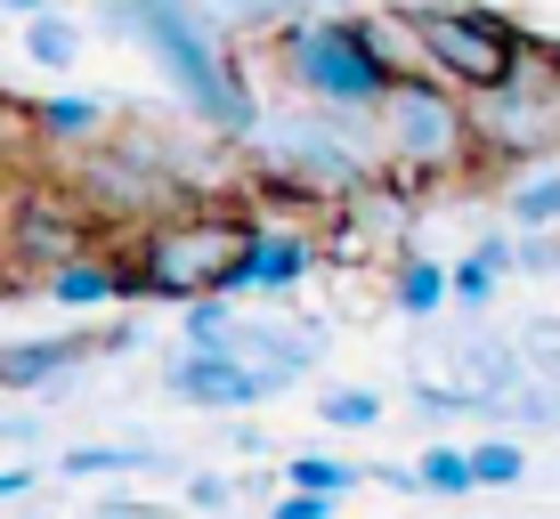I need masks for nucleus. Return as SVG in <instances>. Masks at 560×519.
<instances>
[{
    "mask_svg": "<svg viewBox=\"0 0 560 519\" xmlns=\"http://www.w3.org/2000/svg\"><path fill=\"white\" fill-rule=\"evenodd\" d=\"M253 260V220L228 203H171L130 236V268H139L147 300H220L236 293V268Z\"/></svg>",
    "mask_w": 560,
    "mask_h": 519,
    "instance_id": "f257e3e1",
    "label": "nucleus"
},
{
    "mask_svg": "<svg viewBox=\"0 0 560 519\" xmlns=\"http://www.w3.org/2000/svg\"><path fill=\"white\" fill-rule=\"evenodd\" d=\"M365 122H374L382 155L407 170V179H422V187H447V179L488 170V155H479L471 90L439 82V73H398V82L365 106Z\"/></svg>",
    "mask_w": 560,
    "mask_h": 519,
    "instance_id": "f03ea898",
    "label": "nucleus"
},
{
    "mask_svg": "<svg viewBox=\"0 0 560 519\" xmlns=\"http://www.w3.org/2000/svg\"><path fill=\"white\" fill-rule=\"evenodd\" d=\"M114 16H122L139 42L163 57L171 90H179L187 106H196V122H211L220 139H260V106L253 90H244V73L228 66L220 33L203 25L187 0H114Z\"/></svg>",
    "mask_w": 560,
    "mask_h": 519,
    "instance_id": "7ed1b4c3",
    "label": "nucleus"
},
{
    "mask_svg": "<svg viewBox=\"0 0 560 519\" xmlns=\"http://www.w3.org/2000/svg\"><path fill=\"white\" fill-rule=\"evenodd\" d=\"M98 244H106V220L90 211L82 187L16 179L0 196V260H9V284H49L57 268L90 260Z\"/></svg>",
    "mask_w": 560,
    "mask_h": 519,
    "instance_id": "20e7f679",
    "label": "nucleus"
},
{
    "mask_svg": "<svg viewBox=\"0 0 560 519\" xmlns=\"http://www.w3.org/2000/svg\"><path fill=\"white\" fill-rule=\"evenodd\" d=\"M277 49H284V73L325 106H358L365 114L398 82V66L382 57L365 16H293V25L277 33Z\"/></svg>",
    "mask_w": 560,
    "mask_h": 519,
    "instance_id": "39448f33",
    "label": "nucleus"
},
{
    "mask_svg": "<svg viewBox=\"0 0 560 519\" xmlns=\"http://www.w3.org/2000/svg\"><path fill=\"white\" fill-rule=\"evenodd\" d=\"M407 25H415V42H422V66H431L439 82L471 90V98L504 90L512 73L536 57L528 33H520L512 16H488V9H439V0H415Z\"/></svg>",
    "mask_w": 560,
    "mask_h": 519,
    "instance_id": "423d86ee",
    "label": "nucleus"
},
{
    "mask_svg": "<svg viewBox=\"0 0 560 519\" xmlns=\"http://www.w3.org/2000/svg\"><path fill=\"white\" fill-rule=\"evenodd\" d=\"M471 114H479V155H488V170L552 163L560 155V57L536 49L504 90L471 98Z\"/></svg>",
    "mask_w": 560,
    "mask_h": 519,
    "instance_id": "0eeeda50",
    "label": "nucleus"
},
{
    "mask_svg": "<svg viewBox=\"0 0 560 519\" xmlns=\"http://www.w3.org/2000/svg\"><path fill=\"white\" fill-rule=\"evenodd\" d=\"M253 146H260L268 179L308 196V203H358L365 196V155L334 122H284V130H260Z\"/></svg>",
    "mask_w": 560,
    "mask_h": 519,
    "instance_id": "6e6552de",
    "label": "nucleus"
},
{
    "mask_svg": "<svg viewBox=\"0 0 560 519\" xmlns=\"http://www.w3.org/2000/svg\"><path fill=\"white\" fill-rule=\"evenodd\" d=\"M90 196V211H98V220H163L171 211V196H179V187H171V170H154V155L139 139H114V146H98V155L82 163V179H73Z\"/></svg>",
    "mask_w": 560,
    "mask_h": 519,
    "instance_id": "1a4fd4ad",
    "label": "nucleus"
},
{
    "mask_svg": "<svg viewBox=\"0 0 560 519\" xmlns=\"http://www.w3.org/2000/svg\"><path fill=\"white\" fill-rule=\"evenodd\" d=\"M171 398H187V406H220V414H244L268 398V381L244 365L236 350H187L171 365Z\"/></svg>",
    "mask_w": 560,
    "mask_h": 519,
    "instance_id": "9d476101",
    "label": "nucleus"
},
{
    "mask_svg": "<svg viewBox=\"0 0 560 519\" xmlns=\"http://www.w3.org/2000/svg\"><path fill=\"white\" fill-rule=\"evenodd\" d=\"M308 260H317L308 227H253V260L236 268V293H284L308 276Z\"/></svg>",
    "mask_w": 560,
    "mask_h": 519,
    "instance_id": "9b49d317",
    "label": "nucleus"
},
{
    "mask_svg": "<svg viewBox=\"0 0 560 519\" xmlns=\"http://www.w3.org/2000/svg\"><path fill=\"white\" fill-rule=\"evenodd\" d=\"M90 350H98V333H49V341H9L0 350V390H49L57 374H73Z\"/></svg>",
    "mask_w": 560,
    "mask_h": 519,
    "instance_id": "f8f14e48",
    "label": "nucleus"
},
{
    "mask_svg": "<svg viewBox=\"0 0 560 519\" xmlns=\"http://www.w3.org/2000/svg\"><path fill=\"white\" fill-rule=\"evenodd\" d=\"M42 293H49V300H66V309H90V300H130V293H139V268H130V260H98V252H90V260L57 268Z\"/></svg>",
    "mask_w": 560,
    "mask_h": 519,
    "instance_id": "ddd939ff",
    "label": "nucleus"
},
{
    "mask_svg": "<svg viewBox=\"0 0 560 519\" xmlns=\"http://www.w3.org/2000/svg\"><path fill=\"white\" fill-rule=\"evenodd\" d=\"M504 211H512V227H536V236H552V227H560V155H552V163L512 170Z\"/></svg>",
    "mask_w": 560,
    "mask_h": 519,
    "instance_id": "4468645a",
    "label": "nucleus"
},
{
    "mask_svg": "<svg viewBox=\"0 0 560 519\" xmlns=\"http://www.w3.org/2000/svg\"><path fill=\"white\" fill-rule=\"evenodd\" d=\"M33 114H42V139H49V146H90V139L106 130L98 98H42Z\"/></svg>",
    "mask_w": 560,
    "mask_h": 519,
    "instance_id": "2eb2a0df",
    "label": "nucleus"
},
{
    "mask_svg": "<svg viewBox=\"0 0 560 519\" xmlns=\"http://www.w3.org/2000/svg\"><path fill=\"white\" fill-rule=\"evenodd\" d=\"M25 57L33 66H73V57H82V25H73V16H57V9H42V16H25Z\"/></svg>",
    "mask_w": 560,
    "mask_h": 519,
    "instance_id": "dca6fc26",
    "label": "nucleus"
},
{
    "mask_svg": "<svg viewBox=\"0 0 560 519\" xmlns=\"http://www.w3.org/2000/svg\"><path fill=\"white\" fill-rule=\"evenodd\" d=\"M447 293H455V268H439V260H407L398 268V309L407 317H431Z\"/></svg>",
    "mask_w": 560,
    "mask_h": 519,
    "instance_id": "f3484780",
    "label": "nucleus"
},
{
    "mask_svg": "<svg viewBox=\"0 0 560 519\" xmlns=\"http://www.w3.org/2000/svg\"><path fill=\"white\" fill-rule=\"evenodd\" d=\"M415 487H431V495H471V487H479V479H471V447H422Z\"/></svg>",
    "mask_w": 560,
    "mask_h": 519,
    "instance_id": "a211bd4d",
    "label": "nucleus"
},
{
    "mask_svg": "<svg viewBox=\"0 0 560 519\" xmlns=\"http://www.w3.org/2000/svg\"><path fill=\"white\" fill-rule=\"evenodd\" d=\"M495 276H504V244H479V252H463L455 260V300H471V309H479V300H488L495 293Z\"/></svg>",
    "mask_w": 560,
    "mask_h": 519,
    "instance_id": "6ab92c4d",
    "label": "nucleus"
},
{
    "mask_svg": "<svg viewBox=\"0 0 560 519\" xmlns=\"http://www.w3.org/2000/svg\"><path fill=\"white\" fill-rule=\"evenodd\" d=\"M520 471H528L520 438H479V447H471V479H479V487H512Z\"/></svg>",
    "mask_w": 560,
    "mask_h": 519,
    "instance_id": "aec40b11",
    "label": "nucleus"
},
{
    "mask_svg": "<svg viewBox=\"0 0 560 519\" xmlns=\"http://www.w3.org/2000/svg\"><path fill=\"white\" fill-rule=\"evenodd\" d=\"M293 487L341 495V487H358V463H334V455H293Z\"/></svg>",
    "mask_w": 560,
    "mask_h": 519,
    "instance_id": "412c9836",
    "label": "nucleus"
},
{
    "mask_svg": "<svg viewBox=\"0 0 560 519\" xmlns=\"http://www.w3.org/2000/svg\"><path fill=\"white\" fill-rule=\"evenodd\" d=\"M42 139V114L33 106H16V98H0V170H16V155Z\"/></svg>",
    "mask_w": 560,
    "mask_h": 519,
    "instance_id": "4be33fe9",
    "label": "nucleus"
},
{
    "mask_svg": "<svg viewBox=\"0 0 560 519\" xmlns=\"http://www.w3.org/2000/svg\"><path fill=\"white\" fill-rule=\"evenodd\" d=\"M317 414L334 422V430H365V422H382V398H374V390H334Z\"/></svg>",
    "mask_w": 560,
    "mask_h": 519,
    "instance_id": "5701e85b",
    "label": "nucleus"
},
{
    "mask_svg": "<svg viewBox=\"0 0 560 519\" xmlns=\"http://www.w3.org/2000/svg\"><path fill=\"white\" fill-rule=\"evenodd\" d=\"M147 455L139 447H73L66 455V479H90V471H139Z\"/></svg>",
    "mask_w": 560,
    "mask_h": 519,
    "instance_id": "b1692460",
    "label": "nucleus"
},
{
    "mask_svg": "<svg viewBox=\"0 0 560 519\" xmlns=\"http://www.w3.org/2000/svg\"><path fill=\"white\" fill-rule=\"evenodd\" d=\"M520 357H528L536 374H560V317H536L528 333H520Z\"/></svg>",
    "mask_w": 560,
    "mask_h": 519,
    "instance_id": "393cba45",
    "label": "nucleus"
},
{
    "mask_svg": "<svg viewBox=\"0 0 560 519\" xmlns=\"http://www.w3.org/2000/svg\"><path fill=\"white\" fill-rule=\"evenodd\" d=\"M268 519H334V495H308V487H284V504Z\"/></svg>",
    "mask_w": 560,
    "mask_h": 519,
    "instance_id": "a878e982",
    "label": "nucleus"
},
{
    "mask_svg": "<svg viewBox=\"0 0 560 519\" xmlns=\"http://www.w3.org/2000/svg\"><path fill=\"white\" fill-rule=\"evenodd\" d=\"M25 487H33V471H25V463H16V471H0V504H9V495H25Z\"/></svg>",
    "mask_w": 560,
    "mask_h": 519,
    "instance_id": "bb28decb",
    "label": "nucleus"
},
{
    "mask_svg": "<svg viewBox=\"0 0 560 519\" xmlns=\"http://www.w3.org/2000/svg\"><path fill=\"white\" fill-rule=\"evenodd\" d=\"M98 519H163V511H147V504H98Z\"/></svg>",
    "mask_w": 560,
    "mask_h": 519,
    "instance_id": "cd10ccee",
    "label": "nucleus"
},
{
    "mask_svg": "<svg viewBox=\"0 0 560 519\" xmlns=\"http://www.w3.org/2000/svg\"><path fill=\"white\" fill-rule=\"evenodd\" d=\"M0 9H9V16H42L49 0H0Z\"/></svg>",
    "mask_w": 560,
    "mask_h": 519,
    "instance_id": "c85d7f7f",
    "label": "nucleus"
},
{
    "mask_svg": "<svg viewBox=\"0 0 560 519\" xmlns=\"http://www.w3.org/2000/svg\"><path fill=\"white\" fill-rule=\"evenodd\" d=\"M552 244H560V236H552Z\"/></svg>",
    "mask_w": 560,
    "mask_h": 519,
    "instance_id": "c756f323",
    "label": "nucleus"
}]
</instances>
